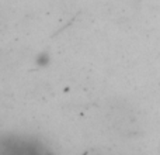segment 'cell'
<instances>
[{"label": "cell", "mask_w": 160, "mask_h": 155, "mask_svg": "<svg viewBox=\"0 0 160 155\" xmlns=\"http://www.w3.org/2000/svg\"><path fill=\"white\" fill-rule=\"evenodd\" d=\"M4 155H45L44 148L34 145L28 140H10L2 147Z\"/></svg>", "instance_id": "1"}]
</instances>
